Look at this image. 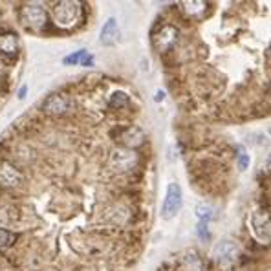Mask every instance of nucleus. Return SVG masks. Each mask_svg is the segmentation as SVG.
I'll return each instance as SVG.
<instances>
[{
  "label": "nucleus",
  "mask_w": 271,
  "mask_h": 271,
  "mask_svg": "<svg viewBox=\"0 0 271 271\" xmlns=\"http://www.w3.org/2000/svg\"><path fill=\"white\" fill-rule=\"evenodd\" d=\"M65 65H83V66H90L92 65V57L88 55L86 50H79L72 55H68L65 59Z\"/></svg>",
  "instance_id": "nucleus-14"
},
{
  "label": "nucleus",
  "mask_w": 271,
  "mask_h": 271,
  "mask_svg": "<svg viewBox=\"0 0 271 271\" xmlns=\"http://www.w3.org/2000/svg\"><path fill=\"white\" fill-rule=\"evenodd\" d=\"M182 203H184V198H182V189H179V185L169 184L165 200H163V207H161V216H163L165 220L174 218L179 213V209H182Z\"/></svg>",
  "instance_id": "nucleus-4"
},
{
  "label": "nucleus",
  "mask_w": 271,
  "mask_h": 271,
  "mask_svg": "<svg viewBox=\"0 0 271 271\" xmlns=\"http://www.w3.org/2000/svg\"><path fill=\"white\" fill-rule=\"evenodd\" d=\"M138 154L134 150H129V148H114L108 156V167H110L114 172L117 174H125V172H130L138 167Z\"/></svg>",
  "instance_id": "nucleus-3"
},
{
  "label": "nucleus",
  "mask_w": 271,
  "mask_h": 271,
  "mask_svg": "<svg viewBox=\"0 0 271 271\" xmlns=\"http://www.w3.org/2000/svg\"><path fill=\"white\" fill-rule=\"evenodd\" d=\"M196 216L200 222H205V224H209L211 220H215L216 216V211L213 209L209 203H200V205L196 207Z\"/></svg>",
  "instance_id": "nucleus-15"
},
{
  "label": "nucleus",
  "mask_w": 271,
  "mask_h": 271,
  "mask_svg": "<svg viewBox=\"0 0 271 271\" xmlns=\"http://www.w3.org/2000/svg\"><path fill=\"white\" fill-rule=\"evenodd\" d=\"M198 234H200V238L202 240H209V227H207L205 222H200V224H198Z\"/></svg>",
  "instance_id": "nucleus-20"
},
{
  "label": "nucleus",
  "mask_w": 271,
  "mask_h": 271,
  "mask_svg": "<svg viewBox=\"0 0 271 271\" xmlns=\"http://www.w3.org/2000/svg\"><path fill=\"white\" fill-rule=\"evenodd\" d=\"M19 20L28 32L41 33L48 24V13H46V10L39 4H26L20 8Z\"/></svg>",
  "instance_id": "nucleus-2"
},
{
  "label": "nucleus",
  "mask_w": 271,
  "mask_h": 271,
  "mask_svg": "<svg viewBox=\"0 0 271 271\" xmlns=\"http://www.w3.org/2000/svg\"><path fill=\"white\" fill-rule=\"evenodd\" d=\"M240 248L234 240H222L215 248V260L222 267H233L234 262L238 260Z\"/></svg>",
  "instance_id": "nucleus-5"
},
{
  "label": "nucleus",
  "mask_w": 271,
  "mask_h": 271,
  "mask_svg": "<svg viewBox=\"0 0 271 271\" xmlns=\"http://www.w3.org/2000/svg\"><path fill=\"white\" fill-rule=\"evenodd\" d=\"M176 41H178V29H176L174 26H163V28L154 35V39H152L154 46H156V50L160 51V53L169 51L170 48L176 44Z\"/></svg>",
  "instance_id": "nucleus-9"
},
{
  "label": "nucleus",
  "mask_w": 271,
  "mask_h": 271,
  "mask_svg": "<svg viewBox=\"0 0 271 271\" xmlns=\"http://www.w3.org/2000/svg\"><path fill=\"white\" fill-rule=\"evenodd\" d=\"M269 96H271V90H269Z\"/></svg>",
  "instance_id": "nucleus-22"
},
{
  "label": "nucleus",
  "mask_w": 271,
  "mask_h": 271,
  "mask_svg": "<svg viewBox=\"0 0 271 271\" xmlns=\"http://www.w3.org/2000/svg\"><path fill=\"white\" fill-rule=\"evenodd\" d=\"M117 141L121 143L123 148L134 150V148L141 147L145 143V134L139 127H125L117 132Z\"/></svg>",
  "instance_id": "nucleus-8"
},
{
  "label": "nucleus",
  "mask_w": 271,
  "mask_h": 271,
  "mask_svg": "<svg viewBox=\"0 0 271 271\" xmlns=\"http://www.w3.org/2000/svg\"><path fill=\"white\" fill-rule=\"evenodd\" d=\"M51 17H53L57 28L72 29L83 20V6L79 2H72V0H63L51 8Z\"/></svg>",
  "instance_id": "nucleus-1"
},
{
  "label": "nucleus",
  "mask_w": 271,
  "mask_h": 271,
  "mask_svg": "<svg viewBox=\"0 0 271 271\" xmlns=\"http://www.w3.org/2000/svg\"><path fill=\"white\" fill-rule=\"evenodd\" d=\"M182 11L191 19H203L209 11H211V4L209 2H202V0H193V2H182Z\"/></svg>",
  "instance_id": "nucleus-11"
},
{
  "label": "nucleus",
  "mask_w": 271,
  "mask_h": 271,
  "mask_svg": "<svg viewBox=\"0 0 271 271\" xmlns=\"http://www.w3.org/2000/svg\"><path fill=\"white\" fill-rule=\"evenodd\" d=\"M110 106H112V108H115V110H121V108H125V106H129V96H127V94H123V92L112 94Z\"/></svg>",
  "instance_id": "nucleus-18"
},
{
  "label": "nucleus",
  "mask_w": 271,
  "mask_h": 271,
  "mask_svg": "<svg viewBox=\"0 0 271 271\" xmlns=\"http://www.w3.org/2000/svg\"><path fill=\"white\" fill-rule=\"evenodd\" d=\"M182 271H203L200 257H198V255H193V253L187 255V257H184V260H182Z\"/></svg>",
  "instance_id": "nucleus-16"
},
{
  "label": "nucleus",
  "mask_w": 271,
  "mask_h": 271,
  "mask_svg": "<svg viewBox=\"0 0 271 271\" xmlns=\"http://www.w3.org/2000/svg\"><path fill=\"white\" fill-rule=\"evenodd\" d=\"M41 108L48 115H65L70 110V99L63 94H51L42 101Z\"/></svg>",
  "instance_id": "nucleus-7"
},
{
  "label": "nucleus",
  "mask_w": 271,
  "mask_h": 271,
  "mask_svg": "<svg viewBox=\"0 0 271 271\" xmlns=\"http://www.w3.org/2000/svg\"><path fill=\"white\" fill-rule=\"evenodd\" d=\"M24 184L22 170L8 160H0V187L17 189Z\"/></svg>",
  "instance_id": "nucleus-6"
},
{
  "label": "nucleus",
  "mask_w": 271,
  "mask_h": 271,
  "mask_svg": "<svg viewBox=\"0 0 271 271\" xmlns=\"http://www.w3.org/2000/svg\"><path fill=\"white\" fill-rule=\"evenodd\" d=\"M130 213L125 209L123 205H115L112 207L110 211L106 213V220L110 222V224H115V225H123L125 222H127V218H129Z\"/></svg>",
  "instance_id": "nucleus-13"
},
{
  "label": "nucleus",
  "mask_w": 271,
  "mask_h": 271,
  "mask_svg": "<svg viewBox=\"0 0 271 271\" xmlns=\"http://www.w3.org/2000/svg\"><path fill=\"white\" fill-rule=\"evenodd\" d=\"M238 167L240 170H246L249 167V154L244 147H238Z\"/></svg>",
  "instance_id": "nucleus-19"
},
{
  "label": "nucleus",
  "mask_w": 271,
  "mask_h": 271,
  "mask_svg": "<svg viewBox=\"0 0 271 271\" xmlns=\"http://www.w3.org/2000/svg\"><path fill=\"white\" fill-rule=\"evenodd\" d=\"M117 39H119V26H117V20L108 19L101 29V42L105 46H112V44L117 42Z\"/></svg>",
  "instance_id": "nucleus-12"
},
{
  "label": "nucleus",
  "mask_w": 271,
  "mask_h": 271,
  "mask_svg": "<svg viewBox=\"0 0 271 271\" xmlns=\"http://www.w3.org/2000/svg\"><path fill=\"white\" fill-rule=\"evenodd\" d=\"M17 242V234L0 227V249H8Z\"/></svg>",
  "instance_id": "nucleus-17"
},
{
  "label": "nucleus",
  "mask_w": 271,
  "mask_h": 271,
  "mask_svg": "<svg viewBox=\"0 0 271 271\" xmlns=\"http://www.w3.org/2000/svg\"><path fill=\"white\" fill-rule=\"evenodd\" d=\"M269 170H271V158H269Z\"/></svg>",
  "instance_id": "nucleus-21"
},
{
  "label": "nucleus",
  "mask_w": 271,
  "mask_h": 271,
  "mask_svg": "<svg viewBox=\"0 0 271 271\" xmlns=\"http://www.w3.org/2000/svg\"><path fill=\"white\" fill-rule=\"evenodd\" d=\"M19 50H20V42H19V37H17V33L13 32L0 33V55L13 59V57L19 55Z\"/></svg>",
  "instance_id": "nucleus-10"
}]
</instances>
